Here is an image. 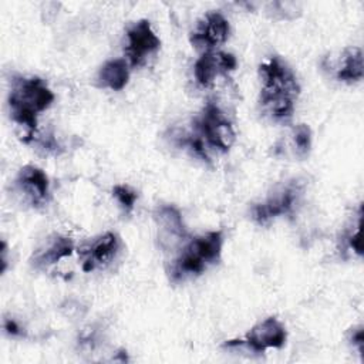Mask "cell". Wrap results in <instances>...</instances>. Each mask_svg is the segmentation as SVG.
<instances>
[{
  "mask_svg": "<svg viewBox=\"0 0 364 364\" xmlns=\"http://www.w3.org/2000/svg\"><path fill=\"white\" fill-rule=\"evenodd\" d=\"M348 341L353 344V347H355V348L358 350L360 354H363V348H364V331H363V327H361V326L351 328L350 336H348Z\"/></svg>",
  "mask_w": 364,
  "mask_h": 364,
  "instance_id": "cell-20",
  "label": "cell"
},
{
  "mask_svg": "<svg viewBox=\"0 0 364 364\" xmlns=\"http://www.w3.org/2000/svg\"><path fill=\"white\" fill-rule=\"evenodd\" d=\"M119 249L121 239L117 233L105 232L97 236L81 249H78L81 269L88 273L108 266L117 257Z\"/></svg>",
  "mask_w": 364,
  "mask_h": 364,
  "instance_id": "cell-11",
  "label": "cell"
},
{
  "mask_svg": "<svg viewBox=\"0 0 364 364\" xmlns=\"http://www.w3.org/2000/svg\"><path fill=\"white\" fill-rule=\"evenodd\" d=\"M125 55L128 64L134 68L142 67L149 57L155 55L161 48V40L154 31L151 21L141 18L127 28Z\"/></svg>",
  "mask_w": 364,
  "mask_h": 364,
  "instance_id": "cell-7",
  "label": "cell"
},
{
  "mask_svg": "<svg viewBox=\"0 0 364 364\" xmlns=\"http://www.w3.org/2000/svg\"><path fill=\"white\" fill-rule=\"evenodd\" d=\"M287 340V331L283 323L277 317H267L255 324L250 331L242 340H229L223 347H240L245 346L253 353H264L269 348H283Z\"/></svg>",
  "mask_w": 364,
  "mask_h": 364,
  "instance_id": "cell-6",
  "label": "cell"
},
{
  "mask_svg": "<svg viewBox=\"0 0 364 364\" xmlns=\"http://www.w3.org/2000/svg\"><path fill=\"white\" fill-rule=\"evenodd\" d=\"M112 196L125 213H131L138 200V193L134 188L125 183H117L112 186Z\"/></svg>",
  "mask_w": 364,
  "mask_h": 364,
  "instance_id": "cell-17",
  "label": "cell"
},
{
  "mask_svg": "<svg viewBox=\"0 0 364 364\" xmlns=\"http://www.w3.org/2000/svg\"><path fill=\"white\" fill-rule=\"evenodd\" d=\"M1 273H4L6 272V269H7V243H6V240H1Z\"/></svg>",
  "mask_w": 364,
  "mask_h": 364,
  "instance_id": "cell-21",
  "label": "cell"
},
{
  "mask_svg": "<svg viewBox=\"0 0 364 364\" xmlns=\"http://www.w3.org/2000/svg\"><path fill=\"white\" fill-rule=\"evenodd\" d=\"M303 196V183L299 179L286 181L260 202L250 208V218L259 226H267L277 218L294 215Z\"/></svg>",
  "mask_w": 364,
  "mask_h": 364,
  "instance_id": "cell-5",
  "label": "cell"
},
{
  "mask_svg": "<svg viewBox=\"0 0 364 364\" xmlns=\"http://www.w3.org/2000/svg\"><path fill=\"white\" fill-rule=\"evenodd\" d=\"M229 33V20L220 11L210 10L198 20L195 28L191 31L189 40L195 48L206 53L223 44Z\"/></svg>",
  "mask_w": 364,
  "mask_h": 364,
  "instance_id": "cell-8",
  "label": "cell"
},
{
  "mask_svg": "<svg viewBox=\"0 0 364 364\" xmlns=\"http://www.w3.org/2000/svg\"><path fill=\"white\" fill-rule=\"evenodd\" d=\"M313 132L307 124H297L291 129V145L293 152L297 158L306 159L311 151Z\"/></svg>",
  "mask_w": 364,
  "mask_h": 364,
  "instance_id": "cell-16",
  "label": "cell"
},
{
  "mask_svg": "<svg viewBox=\"0 0 364 364\" xmlns=\"http://www.w3.org/2000/svg\"><path fill=\"white\" fill-rule=\"evenodd\" d=\"M259 107L274 122L291 119L300 95V84L293 68L279 55H272L259 65Z\"/></svg>",
  "mask_w": 364,
  "mask_h": 364,
  "instance_id": "cell-1",
  "label": "cell"
},
{
  "mask_svg": "<svg viewBox=\"0 0 364 364\" xmlns=\"http://www.w3.org/2000/svg\"><path fill=\"white\" fill-rule=\"evenodd\" d=\"M100 88L121 91L129 81V64L125 58H114L105 61L95 77Z\"/></svg>",
  "mask_w": 364,
  "mask_h": 364,
  "instance_id": "cell-15",
  "label": "cell"
},
{
  "mask_svg": "<svg viewBox=\"0 0 364 364\" xmlns=\"http://www.w3.org/2000/svg\"><path fill=\"white\" fill-rule=\"evenodd\" d=\"M191 132L206 146L208 151L229 152L236 134L226 112L215 102L208 101L191 121Z\"/></svg>",
  "mask_w": 364,
  "mask_h": 364,
  "instance_id": "cell-4",
  "label": "cell"
},
{
  "mask_svg": "<svg viewBox=\"0 0 364 364\" xmlns=\"http://www.w3.org/2000/svg\"><path fill=\"white\" fill-rule=\"evenodd\" d=\"M237 68V60L232 53L212 50L203 53L193 64V78L203 87H212L218 80L226 78Z\"/></svg>",
  "mask_w": 364,
  "mask_h": 364,
  "instance_id": "cell-9",
  "label": "cell"
},
{
  "mask_svg": "<svg viewBox=\"0 0 364 364\" xmlns=\"http://www.w3.org/2000/svg\"><path fill=\"white\" fill-rule=\"evenodd\" d=\"M74 252V242L64 235L54 233L46 239V242L33 252L30 264L36 270H46L61 259L70 257Z\"/></svg>",
  "mask_w": 364,
  "mask_h": 364,
  "instance_id": "cell-13",
  "label": "cell"
},
{
  "mask_svg": "<svg viewBox=\"0 0 364 364\" xmlns=\"http://www.w3.org/2000/svg\"><path fill=\"white\" fill-rule=\"evenodd\" d=\"M154 220L159 230V242L162 247L185 243L189 239L188 229L183 223L181 210L171 203H161L154 210Z\"/></svg>",
  "mask_w": 364,
  "mask_h": 364,
  "instance_id": "cell-12",
  "label": "cell"
},
{
  "mask_svg": "<svg viewBox=\"0 0 364 364\" xmlns=\"http://www.w3.org/2000/svg\"><path fill=\"white\" fill-rule=\"evenodd\" d=\"M327 67L333 71L337 81L346 84L358 82L364 75L363 51L360 47H347L341 51L338 58Z\"/></svg>",
  "mask_w": 364,
  "mask_h": 364,
  "instance_id": "cell-14",
  "label": "cell"
},
{
  "mask_svg": "<svg viewBox=\"0 0 364 364\" xmlns=\"http://www.w3.org/2000/svg\"><path fill=\"white\" fill-rule=\"evenodd\" d=\"M223 242L222 230H209L188 239L166 267L169 280L172 283H181L200 276L206 269L220 260Z\"/></svg>",
  "mask_w": 364,
  "mask_h": 364,
  "instance_id": "cell-3",
  "label": "cell"
},
{
  "mask_svg": "<svg viewBox=\"0 0 364 364\" xmlns=\"http://www.w3.org/2000/svg\"><path fill=\"white\" fill-rule=\"evenodd\" d=\"M3 331L10 337H23L24 336V328L13 317L3 318Z\"/></svg>",
  "mask_w": 364,
  "mask_h": 364,
  "instance_id": "cell-19",
  "label": "cell"
},
{
  "mask_svg": "<svg viewBox=\"0 0 364 364\" xmlns=\"http://www.w3.org/2000/svg\"><path fill=\"white\" fill-rule=\"evenodd\" d=\"M54 92L47 82L37 75H13L7 94L10 118L23 128V142L36 139L38 115L54 102Z\"/></svg>",
  "mask_w": 364,
  "mask_h": 364,
  "instance_id": "cell-2",
  "label": "cell"
},
{
  "mask_svg": "<svg viewBox=\"0 0 364 364\" xmlns=\"http://www.w3.org/2000/svg\"><path fill=\"white\" fill-rule=\"evenodd\" d=\"M361 226H363V218H360L357 220V225L353 230V226L350 229H346L340 237V243L343 249H348L353 250L357 256L363 255V249H361Z\"/></svg>",
  "mask_w": 364,
  "mask_h": 364,
  "instance_id": "cell-18",
  "label": "cell"
},
{
  "mask_svg": "<svg viewBox=\"0 0 364 364\" xmlns=\"http://www.w3.org/2000/svg\"><path fill=\"white\" fill-rule=\"evenodd\" d=\"M14 188L31 208H43L50 200V181L36 165H24L14 178Z\"/></svg>",
  "mask_w": 364,
  "mask_h": 364,
  "instance_id": "cell-10",
  "label": "cell"
}]
</instances>
